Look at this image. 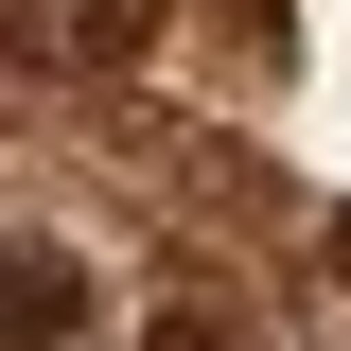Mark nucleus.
Instances as JSON below:
<instances>
[{"label": "nucleus", "instance_id": "obj_1", "mask_svg": "<svg viewBox=\"0 0 351 351\" xmlns=\"http://www.w3.org/2000/svg\"><path fill=\"white\" fill-rule=\"evenodd\" d=\"M193 0H18V71H71V88H106L123 53H158Z\"/></svg>", "mask_w": 351, "mask_h": 351}, {"label": "nucleus", "instance_id": "obj_2", "mask_svg": "<svg viewBox=\"0 0 351 351\" xmlns=\"http://www.w3.org/2000/svg\"><path fill=\"white\" fill-rule=\"evenodd\" d=\"M141 351H246V299H228V263H176L158 316H141Z\"/></svg>", "mask_w": 351, "mask_h": 351}]
</instances>
